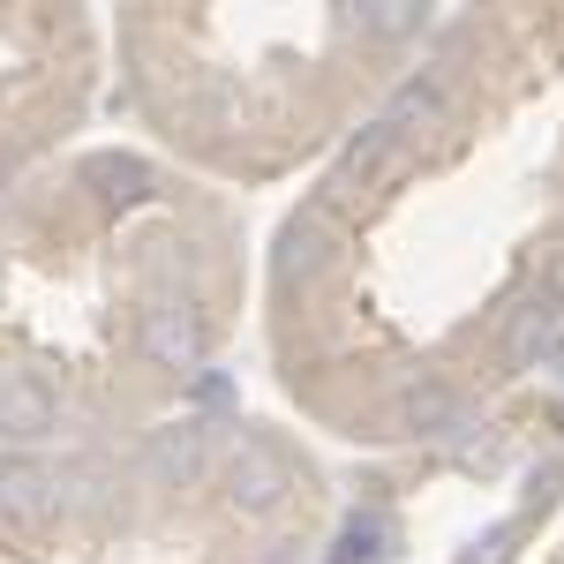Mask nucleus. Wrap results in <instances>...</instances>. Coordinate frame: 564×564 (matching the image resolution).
I'll return each mask as SVG.
<instances>
[{
  "mask_svg": "<svg viewBox=\"0 0 564 564\" xmlns=\"http://www.w3.org/2000/svg\"><path fill=\"white\" fill-rule=\"evenodd\" d=\"M332 249H339V234H332V218L324 212H302V218H286L279 226V279L286 286H308V279H324L332 271Z\"/></svg>",
  "mask_w": 564,
  "mask_h": 564,
  "instance_id": "obj_5",
  "label": "nucleus"
},
{
  "mask_svg": "<svg viewBox=\"0 0 564 564\" xmlns=\"http://www.w3.org/2000/svg\"><path fill=\"white\" fill-rule=\"evenodd\" d=\"M135 347L151 354L159 369H196L204 347H212L204 308L188 302V294H151V302L135 308Z\"/></svg>",
  "mask_w": 564,
  "mask_h": 564,
  "instance_id": "obj_2",
  "label": "nucleus"
},
{
  "mask_svg": "<svg viewBox=\"0 0 564 564\" xmlns=\"http://www.w3.org/2000/svg\"><path fill=\"white\" fill-rule=\"evenodd\" d=\"M557 316L564 308L550 302V294H527V302L512 308V324H505V369H534L542 354L557 347Z\"/></svg>",
  "mask_w": 564,
  "mask_h": 564,
  "instance_id": "obj_7",
  "label": "nucleus"
},
{
  "mask_svg": "<svg viewBox=\"0 0 564 564\" xmlns=\"http://www.w3.org/2000/svg\"><path fill=\"white\" fill-rule=\"evenodd\" d=\"M61 512V475L39 467V459H15V467H0V520L15 527H45Z\"/></svg>",
  "mask_w": 564,
  "mask_h": 564,
  "instance_id": "obj_6",
  "label": "nucleus"
},
{
  "mask_svg": "<svg viewBox=\"0 0 564 564\" xmlns=\"http://www.w3.org/2000/svg\"><path fill=\"white\" fill-rule=\"evenodd\" d=\"M286 497H294V459H286L271 436H241V444L226 452V505L249 512V520H263V512H279Z\"/></svg>",
  "mask_w": 564,
  "mask_h": 564,
  "instance_id": "obj_1",
  "label": "nucleus"
},
{
  "mask_svg": "<svg viewBox=\"0 0 564 564\" xmlns=\"http://www.w3.org/2000/svg\"><path fill=\"white\" fill-rule=\"evenodd\" d=\"M61 422V391L45 384L39 369H8L0 377V436L8 444H39Z\"/></svg>",
  "mask_w": 564,
  "mask_h": 564,
  "instance_id": "obj_3",
  "label": "nucleus"
},
{
  "mask_svg": "<svg viewBox=\"0 0 564 564\" xmlns=\"http://www.w3.org/2000/svg\"><path fill=\"white\" fill-rule=\"evenodd\" d=\"M430 23V8H414V0H377V8H361V31L369 39H414Z\"/></svg>",
  "mask_w": 564,
  "mask_h": 564,
  "instance_id": "obj_12",
  "label": "nucleus"
},
{
  "mask_svg": "<svg viewBox=\"0 0 564 564\" xmlns=\"http://www.w3.org/2000/svg\"><path fill=\"white\" fill-rule=\"evenodd\" d=\"M391 159H399V135H391L384 121H369V129H361V135L347 143V151H339V174H332V188H347V196H354V188L384 181Z\"/></svg>",
  "mask_w": 564,
  "mask_h": 564,
  "instance_id": "obj_9",
  "label": "nucleus"
},
{
  "mask_svg": "<svg viewBox=\"0 0 564 564\" xmlns=\"http://www.w3.org/2000/svg\"><path fill=\"white\" fill-rule=\"evenodd\" d=\"M204 459H212V430L204 422H166L143 444V475L159 481V489H188V481L204 475Z\"/></svg>",
  "mask_w": 564,
  "mask_h": 564,
  "instance_id": "obj_4",
  "label": "nucleus"
},
{
  "mask_svg": "<svg viewBox=\"0 0 564 564\" xmlns=\"http://www.w3.org/2000/svg\"><path fill=\"white\" fill-rule=\"evenodd\" d=\"M8 181H15V151L0 143V188H8Z\"/></svg>",
  "mask_w": 564,
  "mask_h": 564,
  "instance_id": "obj_15",
  "label": "nucleus"
},
{
  "mask_svg": "<svg viewBox=\"0 0 564 564\" xmlns=\"http://www.w3.org/2000/svg\"><path fill=\"white\" fill-rule=\"evenodd\" d=\"M377 121H384L399 143H406V135L444 129V84H422V76H414V84H399V90H391V106L377 113Z\"/></svg>",
  "mask_w": 564,
  "mask_h": 564,
  "instance_id": "obj_10",
  "label": "nucleus"
},
{
  "mask_svg": "<svg viewBox=\"0 0 564 564\" xmlns=\"http://www.w3.org/2000/svg\"><path fill=\"white\" fill-rule=\"evenodd\" d=\"M399 422L414 436H452V430H467V399L452 384H436V377H422V384L399 391Z\"/></svg>",
  "mask_w": 564,
  "mask_h": 564,
  "instance_id": "obj_8",
  "label": "nucleus"
},
{
  "mask_svg": "<svg viewBox=\"0 0 564 564\" xmlns=\"http://www.w3.org/2000/svg\"><path fill=\"white\" fill-rule=\"evenodd\" d=\"M505 542H512V534L497 527V534H489V542H475V550H467V557H459V564H505Z\"/></svg>",
  "mask_w": 564,
  "mask_h": 564,
  "instance_id": "obj_13",
  "label": "nucleus"
},
{
  "mask_svg": "<svg viewBox=\"0 0 564 564\" xmlns=\"http://www.w3.org/2000/svg\"><path fill=\"white\" fill-rule=\"evenodd\" d=\"M84 174H90V181H106V196H113V204H135V196H151V166H143V159H90Z\"/></svg>",
  "mask_w": 564,
  "mask_h": 564,
  "instance_id": "obj_11",
  "label": "nucleus"
},
{
  "mask_svg": "<svg viewBox=\"0 0 564 564\" xmlns=\"http://www.w3.org/2000/svg\"><path fill=\"white\" fill-rule=\"evenodd\" d=\"M550 302L564 308V257H557V271H550Z\"/></svg>",
  "mask_w": 564,
  "mask_h": 564,
  "instance_id": "obj_14",
  "label": "nucleus"
}]
</instances>
